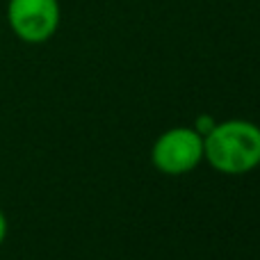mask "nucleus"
Listing matches in <instances>:
<instances>
[{"mask_svg":"<svg viewBox=\"0 0 260 260\" xmlns=\"http://www.w3.org/2000/svg\"><path fill=\"white\" fill-rule=\"evenodd\" d=\"M62 23L59 0H7V25L23 44H46Z\"/></svg>","mask_w":260,"mask_h":260,"instance_id":"3","label":"nucleus"},{"mask_svg":"<svg viewBox=\"0 0 260 260\" xmlns=\"http://www.w3.org/2000/svg\"><path fill=\"white\" fill-rule=\"evenodd\" d=\"M203 160L226 176H242L260 167V126L249 119H226L203 135Z\"/></svg>","mask_w":260,"mask_h":260,"instance_id":"1","label":"nucleus"},{"mask_svg":"<svg viewBox=\"0 0 260 260\" xmlns=\"http://www.w3.org/2000/svg\"><path fill=\"white\" fill-rule=\"evenodd\" d=\"M217 121H212V117H208V114H201V117L197 119V123H194V130H197V133H201V135H208L212 130V126H215Z\"/></svg>","mask_w":260,"mask_h":260,"instance_id":"4","label":"nucleus"},{"mask_svg":"<svg viewBox=\"0 0 260 260\" xmlns=\"http://www.w3.org/2000/svg\"><path fill=\"white\" fill-rule=\"evenodd\" d=\"M7 233H9V221H7V217H5L3 208H0V247H3L5 240H7Z\"/></svg>","mask_w":260,"mask_h":260,"instance_id":"5","label":"nucleus"},{"mask_svg":"<svg viewBox=\"0 0 260 260\" xmlns=\"http://www.w3.org/2000/svg\"><path fill=\"white\" fill-rule=\"evenodd\" d=\"M151 162L165 176H183L203 162V135L192 126L169 128L153 142Z\"/></svg>","mask_w":260,"mask_h":260,"instance_id":"2","label":"nucleus"}]
</instances>
